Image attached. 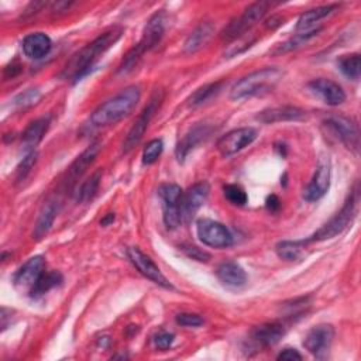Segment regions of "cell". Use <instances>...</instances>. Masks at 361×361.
I'll return each mask as SVG.
<instances>
[{"label": "cell", "instance_id": "cell-10", "mask_svg": "<svg viewBox=\"0 0 361 361\" xmlns=\"http://www.w3.org/2000/svg\"><path fill=\"white\" fill-rule=\"evenodd\" d=\"M324 124L327 128L351 151L357 152L360 147V131L355 121L344 116H330Z\"/></svg>", "mask_w": 361, "mask_h": 361}, {"label": "cell", "instance_id": "cell-43", "mask_svg": "<svg viewBox=\"0 0 361 361\" xmlns=\"http://www.w3.org/2000/svg\"><path fill=\"white\" fill-rule=\"evenodd\" d=\"M267 209L268 210H271V212H278L279 210V207H281V200L278 199V196H275V195H269L268 197H267Z\"/></svg>", "mask_w": 361, "mask_h": 361}, {"label": "cell", "instance_id": "cell-24", "mask_svg": "<svg viewBox=\"0 0 361 361\" xmlns=\"http://www.w3.org/2000/svg\"><path fill=\"white\" fill-rule=\"evenodd\" d=\"M58 207H59V204L56 200H48L47 203H44V206L39 210V214L37 217V221L34 224L32 237L35 240H41L51 230L54 220L58 214Z\"/></svg>", "mask_w": 361, "mask_h": 361}, {"label": "cell", "instance_id": "cell-39", "mask_svg": "<svg viewBox=\"0 0 361 361\" xmlns=\"http://www.w3.org/2000/svg\"><path fill=\"white\" fill-rule=\"evenodd\" d=\"M37 97H38V92H37L35 89H30V90H27L24 94H20V96L16 99V103L23 104V106L31 104V103H34V102L37 100Z\"/></svg>", "mask_w": 361, "mask_h": 361}, {"label": "cell", "instance_id": "cell-25", "mask_svg": "<svg viewBox=\"0 0 361 361\" xmlns=\"http://www.w3.org/2000/svg\"><path fill=\"white\" fill-rule=\"evenodd\" d=\"M214 32V27L212 23L204 21L200 23L186 38L185 44H183V52L185 54H193L196 51H199L200 48H203L209 39L212 38Z\"/></svg>", "mask_w": 361, "mask_h": 361}, {"label": "cell", "instance_id": "cell-27", "mask_svg": "<svg viewBox=\"0 0 361 361\" xmlns=\"http://www.w3.org/2000/svg\"><path fill=\"white\" fill-rule=\"evenodd\" d=\"M49 127V117H41L30 123V126L23 133V142L28 148H34L45 135Z\"/></svg>", "mask_w": 361, "mask_h": 361}, {"label": "cell", "instance_id": "cell-11", "mask_svg": "<svg viewBox=\"0 0 361 361\" xmlns=\"http://www.w3.org/2000/svg\"><path fill=\"white\" fill-rule=\"evenodd\" d=\"M255 138H257V131L252 127H241L221 135L216 147L223 157L228 158L240 152L245 147H248Z\"/></svg>", "mask_w": 361, "mask_h": 361}, {"label": "cell", "instance_id": "cell-13", "mask_svg": "<svg viewBox=\"0 0 361 361\" xmlns=\"http://www.w3.org/2000/svg\"><path fill=\"white\" fill-rule=\"evenodd\" d=\"M44 267H45V259L41 255L31 257L27 262H24L17 269L13 278V283L16 289L20 292L30 293L35 286V283L38 282V279L41 278V275L45 272Z\"/></svg>", "mask_w": 361, "mask_h": 361}, {"label": "cell", "instance_id": "cell-15", "mask_svg": "<svg viewBox=\"0 0 361 361\" xmlns=\"http://www.w3.org/2000/svg\"><path fill=\"white\" fill-rule=\"evenodd\" d=\"M334 337L331 324H317L312 327L305 336L303 345L316 358H324Z\"/></svg>", "mask_w": 361, "mask_h": 361}, {"label": "cell", "instance_id": "cell-34", "mask_svg": "<svg viewBox=\"0 0 361 361\" xmlns=\"http://www.w3.org/2000/svg\"><path fill=\"white\" fill-rule=\"evenodd\" d=\"M223 192H224V197L234 206H244L248 200L245 190L240 185L228 183L224 186Z\"/></svg>", "mask_w": 361, "mask_h": 361}, {"label": "cell", "instance_id": "cell-36", "mask_svg": "<svg viewBox=\"0 0 361 361\" xmlns=\"http://www.w3.org/2000/svg\"><path fill=\"white\" fill-rule=\"evenodd\" d=\"M37 161V152L34 149H31L24 158L23 161L20 162V165L17 166V171H16V179L17 180H23L31 171V168L34 166Z\"/></svg>", "mask_w": 361, "mask_h": 361}, {"label": "cell", "instance_id": "cell-30", "mask_svg": "<svg viewBox=\"0 0 361 361\" xmlns=\"http://www.w3.org/2000/svg\"><path fill=\"white\" fill-rule=\"evenodd\" d=\"M63 281L61 272L58 271H51V272H44L41 275V278L38 279V282L35 283V286L32 288V290L30 292L31 298H38L42 296L44 293H47L48 290H51L52 288L61 285V282Z\"/></svg>", "mask_w": 361, "mask_h": 361}, {"label": "cell", "instance_id": "cell-20", "mask_svg": "<svg viewBox=\"0 0 361 361\" xmlns=\"http://www.w3.org/2000/svg\"><path fill=\"white\" fill-rule=\"evenodd\" d=\"M212 133V128L209 124H196L195 127H192L185 137L178 142L176 149H175V155L178 158L179 162H183V159L186 158V155L199 144L202 142L204 138L209 137V134Z\"/></svg>", "mask_w": 361, "mask_h": 361}, {"label": "cell", "instance_id": "cell-40", "mask_svg": "<svg viewBox=\"0 0 361 361\" xmlns=\"http://www.w3.org/2000/svg\"><path fill=\"white\" fill-rule=\"evenodd\" d=\"M183 250H185V252H186L189 257H192V258H195V259H197V261H207V259L210 258V255H209L207 252L199 250L197 247H186V248H183Z\"/></svg>", "mask_w": 361, "mask_h": 361}, {"label": "cell", "instance_id": "cell-28", "mask_svg": "<svg viewBox=\"0 0 361 361\" xmlns=\"http://www.w3.org/2000/svg\"><path fill=\"white\" fill-rule=\"evenodd\" d=\"M223 86V82L219 80V82H213V83H206L200 87H197L189 97H188V106L189 107H196V106H200L203 103H206L207 100H210L213 96H216L220 89Z\"/></svg>", "mask_w": 361, "mask_h": 361}, {"label": "cell", "instance_id": "cell-37", "mask_svg": "<svg viewBox=\"0 0 361 361\" xmlns=\"http://www.w3.org/2000/svg\"><path fill=\"white\" fill-rule=\"evenodd\" d=\"M175 320L183 327H199L203 324V319L196 313H179Z\"/></svg>", "mask_w": 361, "mask_h": 361}, {"label": "cell", "instance_id": "cell-4", "mask_svg": "<svg viewBox=\"0 0 361 361\" xmlns=\"http://www.w3.org/2000/svg\"><path fill=\"white\" fill-rule=\"evenodd\" d=\"M282 75V71L278 68H262L254 71L233 85L230 90V97L233 100H240L244 97L269 92L281 80Z\"/></svg>", "mask_w": 361, "mask_h": 361}, {"label": "cell", "instance_id": "cell-5", "mask_svg": "<svg viewBox=\"0 0 361 361\" xmlns=\"http://www.w3.org/2000/svg\"><path fill=\"white\" fill-rule=\"evenodd\" d=\"M357 203H358V188L355 186L351 195L348 196L347 202L341 207L338 213H336L326 224H323L313 235H310L306 241H324L329 238H333L338 234H341L353 221L355 212H357Z\"/></svg>", "mask_w": 361, "mask_h": 361}, {"label": "cell", "instance_id": "cell-23", "mask_svg": "<svg viewBox=\"0 0 361 361\" xmlns=\"http://www.w3.org/2000/svg\"><path fill=\"white\" fill-rule=\"evenodd\" d=\"M100 147H102V142L100 141H94L92 142L73 162L72 165L69 166L68 169V182L73 183L78 178H80L83 175V172L87 169V166L94 161L96 155L99 154L100 151Z\"/></svg>", "mask_w": 361, "mask_h": 361}, {"label": "cell", "instance_id": "cell-2", "mask_svg": "<svg viewBox=\"0 0 361 361\" xmlns=\"http://www.w3.org/2000/svg\"><path fill=\"white\" fill-rule=\"evenodd\" d=\"M141 99V87L138 85H131L123 89L116 96L110 97L100 106H97L90 114L92 127L111 126L124 118L131 113Z\"/></svg>", "mask_w": 361, "mask_h": 361}, {"label": "cell", "instance_id": "cell-31", "mask_svg": "<svg viewBox=\"0 0 361 361\" xmlns=\"http://www.w3.org/2000/svg\"><path fill=\"white\" fill-rule=\"evenodd\" d=\"M100 178H102V172L96 171L93 172L86 180H83L80 183V186L76 189L75 192V197L78 202L83 203L87 202L90 199H93V196L96 195L97 189H99V183H100Z\"/></svg>", "mask_w": 361, "mask_h": 361}, {"label": "cell", "instance_id": "cell-29", "mask_svg": "<svg viewBox=\"0 0 361 361\" xmlns=\"http://www.w3.org/2000/svg\"><path fill=\"white\" fill-rule=\"evenodd\" d=\"M307 244L306 240H299V241H281L276 244L275 251L279 258L286 259V261H293L299 259L303 255V248Z\"/></svg>", "mask_w": 361, "mask_h": 361}, {"label": "cell", "instance_id": "cell-9", "mask_svg": "<svg viewBox=\"0 0 361 361\" xmlns=\"http://www.w3.org/2000/svg\"><path fill=\"white\" fill-rule=\"evenodd\" d=\"M196 233L199 240L213 248H227L233 244V235L230 230L212 219H199L196 223Z\"/></svg>", "mask_w": 361, "mask_h": 361}, {"label": "cell", "instance_id": "cell-6", "mask_svg": "<svg viewBox=\"0 0 361 361\" xmlns=\"http://www.w3.org/2000/svg\"><path fill=\"white\" fill-rule=\"evenodd\" d=\"M271 3L268 1H257L250 4L243 14L235 17L228 23V25L221 32V39L234 41L237 38L244 37L257 23H259L267 14Z\"/></svg>", "mask_w": 361, "mask_h": 361}, {"label": "cell", "instance_id": "cell-42", "mask_svg": "<svg viewBox=\"0 0 361 361\" xmlns=\"http://www.w3.org/2000/svg\"><path fill=\"white\" fill-rule=\"evenodd\" d=\"M21 72V65L17 62H11L4 68V76L6 78H14Z\"/></svg>", "mask_w": 361, "mask_h": 361}, {"label": "cell", "instance_id": "cell-8", "mask_svg": "<svg viewBox=\"0 0 361 361\" xmlns=\"http://www.w3.org/2000/svg\"><path fill=\"white\" fill-rule=\"evenodd\" d=\"M158 196L162 202V219L168 230L180 226V197L182 189L176 183H162L158 188Z\"/></svg>", "mask_w": 361, "mask_h": 361}, {"label": "cell", "instance_id": "cell-38", "mask_svg": "<svg viewBox=\"0 0 361 361\" xmlns=\"http://www.w3.org/2000/svg\"><path fill=\"white\" fill-rule=\"evenodd\" d=\"M154 343L155 345L159 348V350H166L172 345L173 343V334L172 333H168V331H161L155 336L154 338Z\"/></svg>", "mask_w": 361, "mask_h": 361}, {"label": "cell", "instance_id": "cell-3", "mask_svg": "<svg viewBox=\"0 0 361 361\" xmlns=\"http://www.w3.org/2000/svg\"><path fill=\"white\" fill-rule=\"evenodd\" d=\"M164 32H165L164 13H155L148 20L138 44H135L121 59L117 72L120 75H126V73L131 72L137 66V63L140 62L142 55L159 44V41L164 37Z\"/></svg>", "mask_w": 361, "mask_h": 361}, {"label": "cell", "instance_id": "cell-22", "mask_svg": "<svg viewBox=\"0 0 361 361\" xmlns=\"http://www.w3.org/2000/svg\"><path fill=\"white\" fill-rule=\"evenodd\" d=\"M216 276L227 288H241L247 282L245 271L234 261L221 262L216 269Z\"/></svg>", "mask_w": 361, "mask_h": 361}, {"label": "cell", "instance_id": "cell-21", "mask_svg": "<svg viewBox=\"0 0 361 361\" xmlns=\"http://www.w3.org/2000/svg\"><path fill=\"white\" fill-rule=\"evenodd\" d=\"M51 47L52 41L45 32L28 34L21 42L23 52L30 59H42L49 54Z\"/></svg>", "mask_w": 361, "mask_h": 361}, {"label": "cell", "instance_id": "cell-12", "mask_svg": "<svg viewBox=\"0 0 361 361\" xmlns=\"http://www.w3.org/2000/svg\"><path fill=\"white\" fill-rule=\"evenodd\" d=\"M209 183L197 182L192 185L186 192H182L180 197V220L188 224L195 217L196 212L203 206L209 196Z\"/></svg>", "mask_w": 361, "mask_h": 361}, {"label": "cell", "instance_id": "cell-26", "mask_svg": "<svg viewBox=\"0 0 361 361\" xmlns=\"http://www.w3.org/2000/svg\"><path fill=\"white\" fill-rule=\"evenodd\" d=\"M337 4H327V6H320L312 10L305 11L299 18H298V24H296V30L299 31H309V28L313 27V24L319 23L320 20H323L324 17L330 16L334 10H337Z\"/></svg>", "mask_w": 361, "mask_h": 361}, {"label": "cell", "instance_id": "cell-35", "mask_svg": "<svg viewBox=\"0 0 361 361\" xmlns=\"http://www.w3.org/2000/svg\"><path fill=\"white\" fill-rule=\"evenodd\" d=\"M162 149H164V142H162L161 138L151 140V141L145 145V148H144V151H142V162H144L145 165L154 164V162L159 158V155L162 154Z\"/></svg>", "mask_w": 361, "mask_h": 361}, {"label": "cell", "instance_id": "cell-16", "mask_svg": "<svg viewBox=\"0 0 361 361\" xmlns=\"http://www.w3.org/2000/svg\"><path fill=\"white\" fill-rule=\"evenodd\" d=\"M307 86L314 93H317L324 100V103L329 106H338V104L344 103V100H345V93H344L343 87L331 79L317 78V79L310 80Z\"/></svg>", "mask_w": 361, "mask_h": 361}, {"label": "cell", "instance_id": "cell-7", "mask_svg": "<svg viewBox=\"0 0 361 361\" xmlns=\"http://www.w3.org/2000/svg\"><path fill=\"white\" fill-rule=\"evenodd\" d=\"M162 102H164V92L161 89L155 90L154 94L151 96L148 104L142 109V111L140 113V116L137 117L134 124L131 126L130 131L127 133V135L124 138V142H123V152L131 151L141 141V138L145 134L152 117L159 110Z\"/></svg>", "mask_w": 361, "mask_h": 361}, {"label": "cell", "instance_id": "cell-18", "mask_svg": "<svg viewBox=\"0 0 361 361\" xmlns=\"http://www.w3.org/2000/svg\"><path fill=\"white\" fill-rule=\"evenodd\" d=\"M330 188V166L322 164L317 166L313 178L303 190V199L307 202H316L322 199Z\"/></svg>", "mask_w": 361, "mask_h": 361}, {"label": "cell", "instance_id": "cell-41", "mask_svg": "<svg viewBox=\"0 0 361 361\" xmlns=\"http://www.w3.org/2000/svg\"><path fill=\"white\" fill-rule=\"evenodd\" d=\"M278 360H286V361H293V360H302V355L295 350V348H285L281 351L276 357Z\"/></svg>", "mask_w": 361, "mask_h": 361}, {"label": "cell", "instance_id": "cell-14", "mask_svg": "<svg viewBox=\"0 0 361 361\" xmlns=\"http://www.w3.org/2000/svg\"><path fill=\"white\" fill-rule=\"evenodd\" d=\"M127 255L133 262V265L140 271V274H142L145 278H148L149 281H152L154 283L162 288L172 289V285L166 279V276L161 272V269L155 265V262L147 254H144L138 247H130L127 250Z\"/></svg>", "mask_w": 361, "mask_h": 361}, {"label": "cell", "instance_id": "cell-33", "mask_svg": "<svg viewBox=\"0 0 361 361\" xmlns=\"http://www.w3.org/2000/svg\"><path fill=\"white\" fill-rule=\"evenodd\" d=\"M320 30H322V28H312V30H309V31H303L302 34H296L293 38H290V39H288L286 42L278 45V47L272 51V54H283V52L296 49V48L302 47L305 42H307L312 37L317 35V34L320 32Z\"/></svg>", "mask_w": 361, "mask_h": 361}, {"label": "cell", "instance_id": "cell-19", "mask_svg": "<svg viewBox=\"0 0 361 361\" xmlns=\"http://www.w3.org/2000/svg\"><path fill=\"white\" fill-rule=\"evenodd\" d=\"M283 336H285V327L282 323H278V322L262 323L259 326H255L250 333L252 343H255L259 347L274 345Z\"/></svg>", "mask_w": 361, "mask_h": 361}, {"label": "cell", "instance_id": "cell-1", "mask_svg": "<svg viewBox=\"0 0 361 361\" xmlns=\"http://www.w3.org/2000/svg\"><path fill=\"white\" fill-rule=\"evenodd\" d=\"M121 35V27H113L100 34L97 38H94L92 42H89L69 59L63 69V75L73 80L80 79L85 73L89 72V69L93 66L97 58L103 55L109 48H111L120 39Z\"/></svg>", "mask_w": 361, "mask_h": 361}, {"label": "cell", "instance_id": "cell-17", "mask_svg": "<svg viewBox=\"0 0 361 361\" xmlns=\"http://www.w3.org/2000/svg\"><path fill=\"white\" fill-rule=\"evenodd\" d=\"M306 117V111L295 107V106H281V107H271L259 111L255 116V120L264 124H274L282 121H299Z\"/></svg>", "mask_w": 361, "mask_h": 361}, {"label": "cell", "instance_id": "cell-44", "mask_svg": "<svg viewBox=\"0 0 361 361\" xmlns=\"http://www.w3.org/2000/svg\"><path fill=\"white\" fill-rule=\"evenodd\" d=\"M113 220H114V214L109 213V214H107V217H106V219H103L100 223H102L103 226H107V224H109V223H111Z\"/></svg>", "mask_w": 361, "mask_h": 361}, {"label": "cell", "instance_id": "cell-32", "mask_svg": "<svg viewBox=\"0 0 361 361\" xmlns=\"http://www.w3.org/2000/svg\"><path fill=\"white\" fill-rule=\"evenodd\" d=\"M338 69L344 76L348 79L357 80L361 73V56L358 54H350V55H343L337 61Z\"/></svg>", "mask_w": 361, "mask_h": 361}]
</instances>
